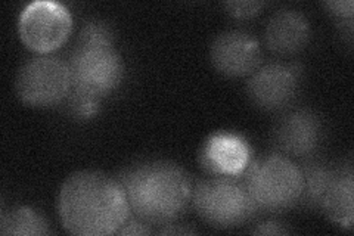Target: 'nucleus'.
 <instances>
[{
    "label": "nucleus",
    "mask_w": 354,
    "mask_h": 236,
    "mask_svg": "<svg viewBox=\"0 0 354 236\" xmlns=\"http://www.w3.org/2000/svg\"><path fill=\"white\" fill-rule=\"evenodd\" d=\"M15 89L19 99L28 105H57L71 92L68 62L55 56L32 58L18 71Z\"/></svg>",
    "instance_id": "423d86ee"
},
{
    "label": "nucleus",
    "mask_w": 354,
    "mask_h": 236,
    "mask_svg": "<svg viewBox=\"0 0 354 236\" xmlns=\"http://www.w3.org/2000/svg\"><path fill=\"white\" fill-rule=\"evenodd\" d=\"M239 176H214L192 189L195 210L216 228H235L250 220L257 206Z\"/></svg>",
    "instance_id": "39448f33"
},
{
    "label": "nucleus",
    "mask_w": 354,
    "mask_h": 236,
    "mask_svg": "<svg viewBox=\"0 0 354 236\" xmlns=\"http://www.w3.org/2000/svg\"><path fill=\"white\" fill-rule=\"evenodd\" d=\"M353 199H354V174L351 167L335 170L334 177L326 189L320 207L326 216L342 228L353 226Z\"/></svg>",
    "instance_id": "ddd939ff"
},
{
    "label": "nucleus",
    "mask_w": 354,
    "mask_h": 236,
    "mask_svg": "<svg viewBox=\"0 0 354 236\" xmlns=\"http://www.w3.org/2000/svg\"><path fill=\"white\" fill-rule=\"evenodd\" d=\"M325 6L329 9L332 15H335L339 19H353V0H337V2H326Z\"/></svg>",
    "instance_id": "f3484780"
},
{
    "label": "nucleus",
    "mask_w": 354,
    "mask_h": 236,
    "mask_svg": "<svg viewBox=\"0 0 354 236\" xmlns=\"http://www.w3.org/2000/svg\"><path fill=\"white\" fill-rule=\"evenodd\" d=\"M298 86H300V70L295 65L273 62L251 74L247 92L259 108L278 111L292 102Z\"/></svg>",
    "instance_id": "6e6552de"
},
{
    "label": "nucleus",
    "mask_w": 354,
    "mask_h": 236,
    "mask_svg": "<svg viewBox=\"0 0 354 236\" xmlns=\"http://www.w3.org/2000/svg\"><path fill=\"white\" fill-rule=\"evenodd\" d=\"M201 164L214 176H241L251 164V148L238 134L217 133L203 146Z\"/></svg>",
    "instance_id": "9b49d317"
},
{
    "label": "nucleus",
    "mask_w": 354,
    "mask_h": 236,
    "mask_svg": "<svg viewBox=\"0 0 354 236\" xmlns=\"http://www.w3.org/2000/svg\"><path fill=\"white\" fill-rule=\"evenodd\" d=\"M0 233L19 236H44L49 235V223L37 211L18 207L3 212L0 220Z\"/></svg>",
    "instance_id": "4468645a"
},
{
    "label": "nucleus",
    "mask_w": 354,
    "mask_h": 236,
    "mask_svg": "<svg viewBox=\"0 0 354 236\" xmlns=\"http://www.w3.org/2000/svg\"><path fill=\"white\" fill-rule=\"evenodd\" d=\"M227 12L235 18H251L260 12L263 2H252V0H236V2H227L225 5Z\"/></svg>",
    "instance_id": "dca6fc26"
},
{
    "label": "nucleus",
    "mask_w": 354,
    "mask_h": 236,
    "mask_svg": "<svg viewBox=\"0 0 354 236\" xmlns=\"http://www.w3.org/2000/svg\"><path fill=\"white\" fill-rule=\"evenodd\" d=\"M301 172L304 179L301 199H304L310 206L320 207V202L324 199L335 170L322 163H308L301 168Z\"/></svg>",
    "instance_id": "2eb2a0df"
},
{
    "label": "nucleus",
    "mask_w": 354,
    "mask_h": 236,
    "mask_svg": "<svg viewBox=\"0 0 354 236\" xmlns=\"http://www.w3.org/2000/svg\"><path fill=\"white\" fill-rule=\"evenodd\" d=\"M73 28V18L64 5L37 0L22 10L18 31L22 43L31 51L49 53L65 43Z\"/></svg>",
    "instance_id": "0eeeda50"
},
{
    "label": "nucleus",
    "mask_w": 354,
    "mask_h": 236,
    "mask_svg": "<svg viewBox=\"0 0 354 236\" xmlns=\"http://www.w3.org/2000/svg\"><path fill=\"white\" fill-rule=\"evenodd\" d=\"M130 211L147 224H167L179 217L192 198L191 179L179 165L145 161L118 179Z\"/></svg>",
    "instance_id": "f03ea898"
},
{
    "label": "nucleus",
    "mask_w": 354,
    "mask_h": 236,
    "mask_svg": "<svg viewBox=\"0 0 354 236\" xmlns=\"http://www.w3.org/2000/svg\"><path fill=\"white\" fill-rule=\"evenodd\" d=\"M58 210L65 230L79 236L113 235L130 215L123 186L99 172H77L66 177Z\"/></svg>",
    "instance_id": "f257e3e1"
},
{
    "label": "nucleus",
    "mask_w": 354,
    "mask_h": 236,
    "mask_svg": "<svg viewBox=\"0 0 354 236\" xmlns=\"http://www.w3.org/2000/svg\"><path fill=\"white\" fill-rule=\"evenodd\" d=\"M322 131V122L315 112L297 109L281 118L273 139L282 152L292 156H307L316 151Z\"/></svg>",
    "instance_id": "9d476101"
},
{
    "label": "nucleus",
    "mask_w": 354,
    "mask_h": 236,
    "mask_svg": "<svg viewBox=\"0 0 354 236\" xmlns=\"http://www.w3.org/2000/svg\"><path fill=\"white\" fill-rule=\"evenodd\" d=\"M310 22L306 15L295 9H281L274 12L266 27L268 46L281 55L300 52L310 40Z\"/></svg>",
    "instance_id": "f8f14e48"
},
{
    "label": "nucleus",
    "mask_w": 354,
    "mask_h": 236,
    "mask_svg": "<svg viewBox=\"0 0 354 236\" xmlns=\"http://www.w3.org/2000/svg\"><path fill=\"white\" fill-rule=\"evenodd\" d=\"M71 92L101 100L120 84L124 65L104 22L86 24L70 56Z\"/></svg>",
    "instance_id": "7ed1b4c3"
},
{
    "label": "nucleus",
    "mask_w": 354,
    "mask_h": 236,
    "mask_svg": "<svg viewBox=\"0 0 354 236\" xmlns=\"http://www.w3.org/2000/svg\"><path fill=\"white\" fill-rule=\"evenodd\" d=\"M117 233H120V235H148V233H151V230L148 229V224L143 221H130V223L126 221Z\"/></svg>",
    "instance_id": "a211bd4d"
},
{
    "label": "nucleus",
    "mask_w": 354,
    "mask_h": 236,
    "mask_svg": "<svg viewBox=\"0 0 354 236\" xmlns=\"http://www.w3.org/2000/svg\"><path fill=\"white\" fill-rule=\"evenodd\" d=\"M257 208L283 210L301 199V168L283 155H269L251 163L241 174Z\"/></svg>",
    "instance_id": "20e7f679"
},
{
    "label": "nucleus",
    "mask_w": 354,
    "mask_h": 236,
    "mask_svg": "<svg viewBox=\"0 0 354 236\" xmlns=\"http://www.w3.org/2000/svg\"><path fill=\"white\" fill-rule=\"evenodd\" d=\"M254 233H260V235H285L288 233V230L281 226L279 223L274 221H266L259 224V226L254 229Z\"/></svg>",
    "instance_id": "6ab92c4d"
},
{
    "label": "nucleus",
    "mask_w": 354,
    "mask_h": 236,
    "mask_svg": "<svg viewBox=\"0 0 354 236\" xmlns=\"http://www.w3.org/2000/svg\"><path fill=\"white\" fill-rule=\"evenodd\" d=\"M212 62L225 75L241 77L252 74L261 62V49L256 37L245 31L221 33L212 44Z\"/></svg>",
    "instance_id": "1a4fd4ad"
}]
</instances>
